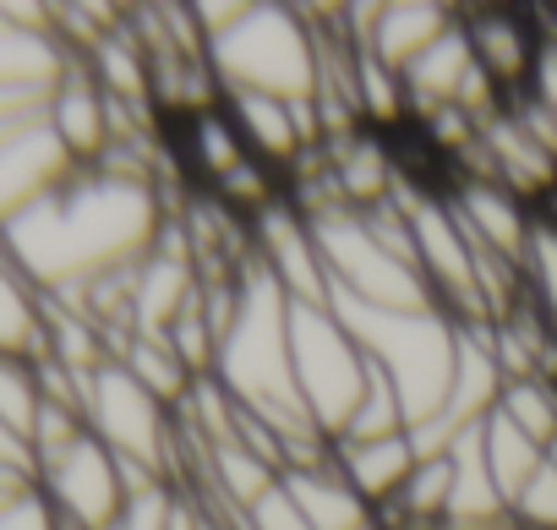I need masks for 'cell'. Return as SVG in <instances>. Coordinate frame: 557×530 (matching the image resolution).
<instances>
[{"label": "cell", "mask_w": 557, "mask_h": 530, "mask_svg": "<svg viewBox=\"0 0 557 530\" xmlns=\"http://www.w3.org/2000/svg\"><path fill=\"white\" fill-rule=\"evenodd\" d=\"M159 235L164 213L148 170L121 164V153L110 148L99 164L72 170L50 197L0 230V251L39 285V296L72 301L94 280L143 262Z\"/></svg>", "instance_id": "1"}, {"label": "cell", "mask_w": 557, "mask_h": 530, "mask_svg": "<svg viewBox=\"0 0 557 530\" xmlns=\"http://www.w3.org/2000/svg\"><path fill=\"white\" fill-rule=\"evenodd\" d=\"M208 45V72L219 94H318V28L296 7H191Z\"/></svg>", "instance_id": "2"}, {"label": "cell", "mask_w": 557, "mask_h": 530, "mask_svg": "<svg viewBox=\"0 0 557 530\" xmlns=\"http://www.w3.org/2000/svg\"><path fill=\"white\" fill-rule=\"evenodd\" d=\"M339 323L361 340L377 372L405 399L410 427L437 421L454 394V361H459V323L443 307H416V312H377V307H350L334 301Z\"/></svg>", "instance_id": "3"}, {"label": "cell", "mask_w": 557, "mask_h": 530, "mask_svg": "<svg viewBox=\"0 0 557 530\" xmlns=\"http://www.w3.org/2000/svg\"><path fill=\"white\" fill-rule=\"evenodd\" d=\"M318 235V251H323V269L334 280V301H350V307H377V312H416V307H437L421 269L410 257L388 251L377 241V230L367 224V213L312 192L307 202H296Z\"/></svg>", "instance_id": "4"}, {"label": "cell", "mask_w": 557, "mask_h": 530, "mask_svg": "<svg viewBox=\"0 0 557 530\" xmlns=\"http://www.w3.org/2000/svg\"><path fill=\"white\" fill-rule=\"evenodd\" d=\"M290 367L312 427L339 443L372 383V361L361 340L339 323L334 307H290Z\"/></svg>", "instance_id": "5"}, {"label": "cell", "mask_w": 557, "mask_h": 530, "mask_svg": "<svg viewBox=\"0 0 557 530\" xmlns=\"http://www.w3.org/2000/svg\"><path fill=\"white\" fill-rule=\"evenodd\" d=\"M83 421L132 476L164 481L175 454V410L159 394H148L121 361H104L83 378Z\"/></svg>", "instance_id": "6"}, {"label": "cell", "mask_w": 557, "mask_h": 530, "mask_svg": "<svg viewBox=\"0 0 557 530\" xmlns=\"http://www.w3.org/2000/svg\"><path fill=\"white\" fill-rule=\"evenodd\" d=\"M399 202L410 213V235H416V269L432 291V301L454 318V323H492L486 296H481V269H475V246L454 213L448 197L410 186L399 175Z\"/></svg>", "instance_id": "7"}, {"label": "cell", "mask_w": 557, "mask_h": 530, "mask_svg": "<svg viewBox=\"0 0 557 530\" xmlns=\"http://www.w3.org/2000/svg\"><path fill=\"white\" fill-rule=\"evenodd\" d=\"M34 476H39V492L50 497V508L61 514L66 530H110L115 514L132 497L126 465L88 427L77 437L55 443L50 454H39L34 459Z\"/></svg>", "instance_id": "8"}, {"label": "cell", "mask_w": 557, "mask_h": 530, "mask_svg": "<svg viewBox=\"0 0 557 530\" xmlns=\"http://www.w3.org/2000/svg\"><path fill=\"white\" fill-rule=\"evenodd\" d=\"M257 257L296 307H334V280L323 269L318 235L296 202L278 197L268 213H257Z\"/></svg>", "instance_id": "9"}, {"label": "cell", "mask_w": 557, "mask_h": 530, "mask_svg": "<svg viewBox=\"0 0 557 530\" xmlns=\"http://www.w3.org/2000/svg\"><path fill=\"white\" fill-rule=\"evenodd\" d=\"M72 170H83L66 143L55 137L50 121H34L23 132L0 137V230H7L17 213H28L39 197H50Z\"/></svg>", "instance_id": "10"}, {"label": "cell", "mask_w": 557, "mask_h": 530, "mask_svg": "<svg viewBox=\"0 0 557 530\" xmlns=\"http://www.w3.org/2000/svg\"><path fill=\"white\" fill-rule=\"evenodd\" d=\"M345 23H356L350 39L361 50H372L383 66L405 72L416 56H426L459 23V12L426 7V0H388V7H345Z\"/></svg>", "instance_id": "11"}, {"label": "cell", "mask_w": 557, "mask_h": 530, "mask_svg": "<svg viewBox=\"0 0 557 530\" xmlns=\"http://www.w3.org/2000/svg\"><path fill=\"white\" fill-rule=\"evenodd\" d=\"M470 246L508 262L513 274H524V262H530V235H535V219H530V202L513 197L508 186L497 181H459V192L448 197Z\"/></svg>", "instance_id": "12"}, {"label": "cell", "mask_w": 557, "mask_h": 530, "mask_svg": "<svg viewBox=\"0 0 557 530\" xmlns=\"http://www.w3.org/2000/svg\"><path fill=\"white\" fill-rule=\"evenodd\" d=\"M459 28L475 50V66L503 88V94H524L535 77V56L546 45V28H530V17L519 12H497V7H475L459 12Z\"/></svg>", "instance_id": "13"}, {"label": "cell", "mask_w": 557, "mask_h": 530, "mask_svg": "<svg viewBox=\"0 0 557 530\" xmlns=\"http://www.w3.org/2000/svg\"><path fill=\"white\" fill-rule=\"evenodd\" d=\"M50 126L66 143V153L77 164H99L115 148V99L99 88V77L88 72V61H72V72L55 83L50 94Z\"/></svg>", "instance_id": "14"}, {"label": "cell", "mask_w": 557, "mask_h": 530, "mask_svg": "<svg viewBox=\"0 0 557 530\" xmlns=\"http://www.w3.org/2000/svg\"><path fill=\"white\" fill-rule=\"evenodd\" d=\"M399 77H405L410 115L432 121V115H443V110H459V94H465V83L475 77V50H470L465 28L454 23V28H448L426 56H416Z\"/></svg>", "instance_id": "15"}, {"label": "cell", "mask_w": 557, "mask_h": 530, "mask_svg": "<svg viewBox=\"0 0 557 530\" xmlns=\"http://www.w3.org/2000/svg\"><path fill=\"white\" fill-rule=\"evenodd\" d=\"M285 486H290V497L301 503V514L312 519V530H383L377 508L339 476L334 459L285 470Z\"/></svg>", "instance_id": "16"}, {"label": "cell", "mask_w": 557, "mask_h": 530, "mask_svg": "<svg viewBox=\"0 0 557 530\" xmlns=\"http://www.w3.org/2000/svg\"><path fill=\"white\" fill-rule=\"evenodd\" d=\"M334 465L372 508H388L399 497V486L410 481V470L421 465V454H416L410 432H394V437H372V443H334Z\"/></svg>", "instance_id": "17"}, {"label": "cell", "mask_w": 557, "mask_h": 530, "mask_svg": "<svg viewBox=\"0 0 557 530\" xmlns=\"http://www.w3.org/2000/svg\"><path fill=\"white\" fill-rule=\"evenodd\" d=\"M448 470H454V486H448V519L443 525L459 530V525H492V519L513 514L508 497H503V486H497V476H492V465H486L481 427H470V432L454 437Z\"/></svg>", "instance_id": "18"}, {"label": "cell", "mask_w": 557, "mask_h": 530, "mask_svg": "<svg viewBox=\"0 0 557 530\" xmlns=\"http://www.w3.org/2000/svg\"><path fill=\"white\" fill-rule=\"evenodd\" d=\"M181 153H186V164L219 192L240 164H251V148H246V137H240V126L230 121V110H224V99L219 104H208V110H186V126H181Z\"/></svg>", "instance_id": "19"}, {"label": "cell", "mask_w": 557, "mask_h": 530, "mask_svg": "<svg viewBox=\"0 0 557 530\" xmlns=\"http://www.w3.org/2000/svg\"><path fill=\"white\" fill-rule=\"evenodd\" d=\"M45 329H50V301L39 285L0 251V356L45 361Z\"/></svg>", "instance_id": "20"}, {"label": "cell", "mask_w": 557, "mask_h": 530, "mask_svg": "<svg viewBox=\"0 0 557 530\" xmlns=\"http://www.w3.org/2000/svg\"><path fill=\"white\" fill-rule=\"evenodd\" d=\"M481 443H486V465H492V476H497V486H503V497H508V508H513V497L535 481V470L546 465V448L530 437V432H519L508 416H486L481 421Z\"/></svg>", "instance_id": "21"}, {"label": "cell", "mask_w": 557, "mask_h": 530, "mask_svg": "<svg viewBox=\"0 0 557 530\" xmlns=\"http://www.w3.org/2000/svg\"><path fill=\"white\" fill-rule=\"evenodd\" d=\"M39 416H45V378H39V361L0 356V427H12V432L34 448Z\"/></svg>", "instance_id": "22"}, {"label": "cell", "mask_w": 557, "mask_h": 530, "mask_svg": "<svg viewBox=\"0 0 557 530\" xmlns=\"http://www.w3.org/2000/svg\"><path fill=\"white\" fill-rule=\"evenodd\" d=\"M497 416H508L519 432H530L541 448H552L557 443V383L546 372L541 378H508Z\"/></svg>", "instance_id": "23"}, {"label": "cell", "mask_w": 557, "mask_h": 530, "mask_svg": "<svg viewBox=\"0 0 557 530\" xmlns=\"http://www.w3.org/2000/svg\"><path fill=\"white\" fill-rule=\"evenodd\" d=\"M394 432H410V416H405V399L388 383V372L372 367V383H367V394H361V405H356V416H350L339 443H372V437H394Z\"/></svg>", "instance_id": "24"}, {"label": "cell", "mask_w": 557, "mask_h": 530, "mask_svg": "<svg viewBox=\"0 0 557 530\" xmlns=\"http://www.w3.org/2000/svg\"><path fill=\"white\" fill-rule=\"evenodd\" d=\"M524 291H530V301L541 307V318L557 334V224L552 219H535L530 262H524Z\"/></svg>", "instance_id": "25"}, {"label": "cell", "mask_w": 557, "mask_h": 530, "mask_svg": "<svg viewBox=\"0 0 557 530\" xmlns=\"http://www.w3.org/2000/svg\"><path fill=\"white\" fill-rule=\"evenodd\" d=\"M175 503L181 497L164 481H143V486H132V497H126V508L115 514L110 530H170L175 525Z\"/></svg>", "instance_id": "26"}, {"label": "cell", "mask_w": 557, "mask_h": 530, "mask_svg": "<svg viewBox=\"0 0 557 530\" xmlns=\"http://www.w3.org/2000/svg\"><path fill=\"white\" fill-rule=\"evenodd\" d=\"M240 530H312V519L301 514V503L290 497L285 476H278V481L240 514Z\"/></svg>", "instance_id": "27"}, {"label": "cell", "mask_w": 557, "mask_h": 530, "mask_svg": "<svg viewBox=\"0 0 557 530\" xmlns=\"http://www.w3.org/2000/svg\"><path fill=\"white\" fill-rule=\"evenodd\" d=\"M513 519L524 525V530H557V465L546 459L541 470H535V481L513 497Z\"/></svg>", "instance_id": "28"}, {"label": "cell", "mask_w": 557, "mask_h": 530, "mask_svg": "<svg viewBox=\"0 0 557 530\" xmlns=\"http://www.w3.org/2000/svg\"><path fill=\"white\" fill-rule=\"evenodd\" d=\"M0 530H66V525L50 508V497L39 486H28L23 497H12L7 508H0Z\"/></svg>", "instance_id": "29"}, {"label": "cell", "mask_w": 557, "mask_h": 530, "mask_svg": "<svg viewBox=\"0 0 557 530\" xmlns=\"http://www.w3.org/2000/svg\"><path fill=\"white\" fill-rule=\"evenodd\" d=\"M530 94H535V104H541V110L557 121V34H546V45H541V56H535Z\"/></svg>", "instance_id": "30"}]
</instances>
